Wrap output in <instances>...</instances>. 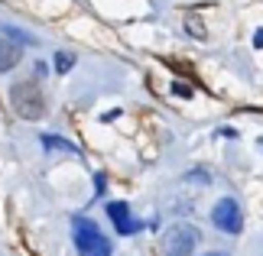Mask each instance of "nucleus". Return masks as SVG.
<instances>
[{
    "label": "nucleus",
    "instance_id": "7ed1b4c3",
    "mask_svg": "<svg viewBox=\"0 0 263 256\" xmlns=\"http://www.w3.org/2000/svg\"><path fill=\"white\" fill-rule=\"evenodd\" d=\"M195 247H198V230L192 224H173L159 240L163 256H195Z\"/></svg>",
    "mask_w": 263,
    "mask_h": 256
},
{
    "label": "nucleus",
    "instance_id": "9b49d317",
    "mask_svg": "<svg viewBox=\"0 0 263 256\" xmlns=\"http://www.w3.org/2000/svg\"><path fill=\"white\" fill-rule=\"evenodd\" d=\"M254 46H257V49H260V46H263V29H260V33H257V36H254Z\"/></svg>",
    "mask_w": 263,
    "mask_h": 256
},
{
    "label": "nucleus",
    "instance_id": "f257e3e1",
    "mask_svg": "<svg viewBox=\"0 0 263 256\" xmlns=\"http://www.w3.org/2000/svg\"><path fill=\"white\" fill-rule=\"evenodd\" d=\"M10 104H13L16 117L23 120H43L46 117V94L39 81H16L10 88Z\"/></svg>",
    "mask_w": 263,
    "mask_h": 256
},
{
    "label": "nucleus",
    "instance_id": "6e6552de",
    "mask_svg": "<svg viewBox=\"0 0 263 256\" xmlns=\"http://www.w3.org/2000/svg\"><path fill=\"white\" fill-rule=\"evenodd\" d=\"M75 62H78V55H75V52H55L52 68H55V75H68V71L75 68Z\"/></svg>",
    "mask_w": 263,
    "mask_h": 256
},
{
    "label": "nucleus",
    "instance_id": "9d476101",
    "mask_svg": "<svg viewBox=\"0 0 263 256\" xmlns=\"http://www.w3.org/2000/svg\"><path fill=\"white\" fill-rule=\"evenodd\" d=\"M173 94H179V97H192V88H189V85H179V81H176V85H173Z\"/></svg>",
    "mask_w": 263,
    "mask_h": 256
},
{
    "label": "nucleus",
    "instance_id": "0eeeda50",
    "mask_svg": "<svg viewBox=\"0 0 263 256\" xmlns=\"http://www.w3.org/2000/svg\"><path fill=\"white\" fill-rule=\"evenodd\" d=\"M39 143H43V146H46V149H55V152H65V156H78V146H75V143H68V140H62V136H49V133H46V136H43V140H39Z\"/></svg>",
    "mask_w": 263,
    "mask_h": 256
},
{
    "label": "nucleus",
    "instance_id": "423d86ee",
    "mask_svg": "<svg viewBox=\"0 0 263 256\" xmlns=\"http://www.w3.org/2000/svg\"><path fill=\"white\" fill-rule=\"evenodd\" d=\"M20 58H23V49L16 43H10L7 36H0V71H10L20 65Z\"/></svg>",
    "mask_w": 263,
    "mask_h": 256
},
{
    "label": "nucleus",
    "instance_id": "f03ea898",
    "mask_svg": "<svg viewBox=\"0 0 263 256\" xmlns=\"http://www.w3.org/2000/svg\"><path fill=\"white\" fill-rule=\"evenodd\" d=\"M72 230H75L72 237H75V250H78V256H110V243H107L104 233L98 230L95 221L75 218Z\"/></svg>",
    "mask_w": 263,
    "mask_h": 256
},
{
    "label": "nucleus",
    "instance_id": "39448f33",
    "mask_svg": "<svg viewBox=\"0 0 263 256\" xmlns=\"http://www.w3.org/2000/svg\"><path fill=\"white\" fill-rule=\"evenodd\" d=\"M104 211H107V218H110V224H114V230L120 233V237H130V233L140 230V224L134 221V214H130V208L124 201H107Z\"/></svg>",
    "mask_w": 263,
    "mask_h": 256
},
{
    "label": "nucleus",
    "instance_id": "1a4fd4ad",
    "mask_svg": "<svg viewBox=\"0 0 263 256\" xmlns=\"http://www.w3.org/2000/svg\"><path fill=\"white\" fill-rule=\"evenodd\" d=\"M0 36H7L10 43H16L20 49H23V46H33V43H36V39L29 36V33H23V29H16V26H4V29H0Z\"/></svg>",
    "mask_w": 263,
    "mask_h": 256
},
{
    "label": "nucleus",
    "instance_id": "20e7f679",
    "mask_svg": "<svg viewBox=\"0 0 263 256\" xmlns=\"http://www.w3.org/2000/svg\"><path fill=\"white\" fill-rule=\"evenodd\" d=\"M211 224H215L221 233H240V227H244L240 204L234 198H221L215 208H211Z\"/></svg>",
    "mask_w": 263,
    "mask_h": 256
},
{
    "label": "nucleus",
    "instance_id": "f8f14e48",
    "mask_svg": "<svg viewBox=\"0 0 263 256\" xmlns=\"http://www.w3.org/2000/svg\"><path fill=\"white\" fill-rule=\"evenodd\" d=\"M208 256H224V253H208Z\"/></svg>",
    "mask_w": 263,
    "mask_h": 256
}]
</instances>
